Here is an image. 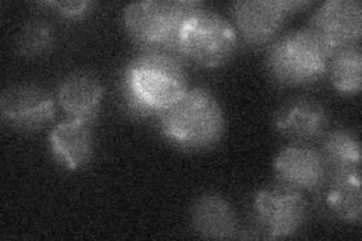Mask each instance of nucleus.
Segmentation results:
<instances>
[{"mask_svg":"<svg viewBox=\"0 0 362 241\" xmlns=\"http://www.w3.org/2000/svg\"><path fill=\"white\" fill-rule=\"evenodd\" d=\"M44 5L54 9V13H58L66 20H82L89 16L90 11L95 6L93 2H88V0H81V2L78 0H73V2H47Z\"/></svg>","mask_w":362,"mask_h":241,"instance_id":"nucleus-19","label":"nucleus"},{"mask_svg":"<svg viewBox=\"0 0 362 241\" xmlns=\"http://www.w3.org/2000/svg\"><path fill=\"white\" fill-rule=\"evenodd\" d=\"M190 219L201 237L211 240L233 238L239 228L231 205L216 193L201 194L192 205Z\"/></svg>","mask_w":362,"mask_h":241,"instance_id":"nucleus-14","label":"nucleus"},{"mask_svg":"<svg viewBox=\"0 0 362 241\" xmlns=\"http://www.w3.org/2000/svg\"><path fill=\"white\" fill-rule=\"evenodd\" d=\"M274 169L281 184L300 192L319 190L329 178V169L322 153L305 145H290L281 149L275 157Z\"/></svg>","mask_w":362,"mask_h":241,"instance_id":"nucleus-10","label":"nucleus"},{"mask_svg":"<svg viewBox=\"0 0 362 241\" xmlns=\"http://www.w3.org/2000/svg\"><path fill=\"white\" fill-rule=\"evenodd\" d=\"M331 85L339 94L355 95L361 90L362 54L358 45L346 47L331 56L329 65Z\"/></svg>","mask_w":362,"mask_h":241,"instance_id":"nucleus-17","label":"nucleus"},{"mask_svg":"<svg viewBox=\"0 0 362 241\" xmlns=\"http://www.w3.org/2000/svg\"><path fill=\"white\" fill-rule=\"evenodd\" d=\"M54 112L53 97L38 86H11L0 97V114L4 122L18 131L44 129L54 118Z\"/></svg>","mask_w":362,"mask_h":241,"instance_id":"nucleus-9","label":"nucleus"},{"mask_svg":"<svg viewBox=\"0 0 362 241\" xmlns=\"http://www.w3.org/2000/svg\"><path fill=\"white\" fill-rule=\"evenodd\" d=\"M320 153L329 169V175L359 169L361 143L354 131L341 129L326 134Z\"/></svg>","mask_w":362,"mask_h":241,"instance_id":"nucleus-16","label":"nucleus"},{"mask_svg":"<svg viewBox=\"0 0 362 241\" xmlns=\"http://www.w3.org/2000/svg\"><path fill=\"white\" fill-rule=\"evenodd\" d=\"M237 45L239 35L231 23L201 6L181 25L177 54L204 68H218L231 61Z\"/></svg>","mask_w":362,"mask_h":241,"instance_id":"nucleus-5","label":"nucleus"},{"mask_svg":"<svg viewBox=\"0 0 362 241\" xmlns=\"http://www.w3.org/2000/svg\"><path fill=\"white\" fill-rule=\"evenodd\" d=\"M332 53L311 29L286 33L270 45L266 65L270 76L286 86H307L327 71Z\"/></svg>","mask_w":362,"mask_h":241,"instance_id":"nucleus-4","label":"nucleus"},{"mask_svg":"<svg viewBox=\"0 0 362 241\" xmlns=\"http://www.w3.org/2000/svg\"><path fill=\"white\" fill-rule=\"evenodd\" d=\"M54 45V32L47 21L32 20L23 25L17 35V50L25 57H40Z\"/></svg>","mask_w":362,"mask_h":241,"instance_id":"nucleus-18","label":"nucleus"},{"mask_svg":"<svg viewBox=\"0 0 362 241\" xmlns=\"http://www.w3.org/2000/svg\"><path fill=\"white\" fill-rule=\"evenodd\" d=\"M308 29L332 54L352 47L362 35V6L358 0H329L315 11Z\"/></svg>","mask_w":362,"mask_h":241,"instance_id":"nucleus-8","label":"nucleus"},{"mask_svg":"<svg viewBox=\"0 0 362 241\" xmlns=\"http://www.w3.org/2000/svg\"><path fill=\"white\" fill-rule=\"evenodd\" d=\"M275 129L294 142L319 139L329 125V114L322 102L298 98L282 106L275 117Z\"/></svg>","mask_w":362,"mask_h":241,"instance_id":"nucleus-12","label":"nucleus"},{"mask_svg":"<svg viewBox=\"0 0 362 241\" xmlns=\"http://www.w3.org/2000/svg\"><path fill=\"white\" fill-rule=\"evenodd\" d=\"M49 146L53 158L68 170L85 167L94 154V137L90 122L68 119L53 127L49 136Z\"/></svg>","mask_w":362,"mask_h":241,"instance_id":"nucleus-13","label":"nucleus"},{"mask_svg":"<svg viewBox=\"0 0 362 241\" xmlns=\"http://www.w3.org/2000/svg\"><path fill=\"white\" fill-rule=\"evenodd\" d=\"M165 139L185 151H202L216 145L225 131L218 98L206 88H189L157 117Z\"/></svg>","mask_w":362,"mask_h":241,"instance_id":"nucleus-2","label":"nucleus"},{"mask_svg":"<svg viewBox=\"0 0 362 241\" xmlns=\"http://www.w3.org/2000/svg\"><path fill=\"white\" fill-rule=\"evenodd\" d=\"M201 6V2L190 0H142L124 8L122 25L144 52L177 53L181 25Z\"/></svg>","mask_w":362,"mask_h":241,"instance_id":"nucleus-3","label":"nucleus"},{"mask_svg":"<svg viewBox=\"0 0 362 241\" xmlns=\"http://www.w3.org/2000/svg\"><path fill=\"white\" fill-rule=\"evenodd\" d=\"M121 89L134 117H158L189 89L185 65L173 52H142L124 68Z\"/></svg>","mask_w":362,"mask_h":241,"instance_id":"nucleus-1","label":"nucleus"},{"mask_svg":"<svg viewBox=\"0 0 362 241\" xmlns=\"http://www.w3.org/2000/svg\"><path fill=\"white\" fill-rule=\"evenodd\" d=\"M310 2L296 0H242L231 6L237 35L254 47L270 42L288 16L307 8Z\"/></svg>","mask_w":362,"mask_h":241,"instance_id":"nucleus-7","label":"nucleus"},{"mask_svg":"<svg viewBox=\"0 0 362 241\" xmlns=\"http://www.w3.org/2000/svg\"><path fill=\"white\" fill-rule=\"evenodd\" d=\"M105 86L101 80L89 71L68 74L56 90V100L61 109L71 119H81L93 124L103 101Z\"/></svg>","mask_w":362,"mask_h":241,"instance_id":"nucleus-11","label":"nucleus"},{"mask_svg":"<svg viewBox=\"0 0 362 241\" xmlns=\"http://www.w3.org/2000/svg\"><path fill=\"white\" fill-rule=\"evenodd\" d=\"M326 205L339 221L359 223L362 217V193L359 169L331 174Z\"/></svg>","mask_w":362,"mask_h":241,"instance_id":"nucleus-15","label":"nucleus"},{"mask_svg":"<svg viewBox=\"0 0 362 241\" xmlns=\"http://www.w3.org/2000/svg\"><path fill=\"white\" fill-rule=\"evenodd\" d=\"M257 225L267 238H287L298 234L308 217V204L300 190L286 184L267 186L252 202Z\"/></svg>","mask_w":362,"mask_h":241,"instance_id":"nucleus-6","label":"nucleus"}]
</instances>
